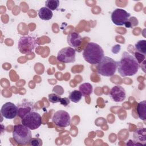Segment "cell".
<instances>
[{
	"label": "cell",
	"mask_w": 146,
	"mask_h": 146,
	"mask_svg": "<svg viewBox=\"0 0 146 146\" xmlns=\"http://www.w3.org/2000/svg\"><path fill=\"white\" fill-rule=\"evenodd\" d=\"M60 99V96L56 94L52 93L48 95V101L52 103H56L59 102Z\"/></svg>",
	"instance_id": "44dd1931"
},
{
	"label": "cell",
	"mask_w": 146,
	"mask_h": 146,
	"mask_svg": "<svg viewBox=\"0 0 146 146\" xmlns=\"http://www.w3.org/2000/svg\"><path fill=\"white\" fill-rule=\"evenodd\" d=\"M131 14L123 9L117 8L111 13V18L112 22L117 26H123L129 20Z\"/></svg>",
	"instance_id": "52a82bcc"
},
{
	"label": "cell",
	"mask_w": 146,
	"mask_h": 146,
	"mask_svg": "<svg viewBox=\"0 0 146 146\" xmlns=\"http://www.w3.org/2000/svg\"><path fill=\"white\" fill-rule=\"evenodd\" d=\"M98 72L103 76H111L117 70V62L108 56H104L98 64Z\"/></svg>",
	"instance_id": "277c9868"
},
{
	"label": "cell",
	"mask_w": 146,
	"mask_h": 146,
	"mask_svg": "<svg viewBox=\"0 0 146 146\" xmlns=\"http://www.w3.org/2000/svg\"><path fill=\"white\" fill-rule=\"evenodd\" d=\"M133 140L135 142L140 143L143 145L146 144V129L145 128H139L135 131L133 134Z\"/></svg>",
	"instance_id": "5bb4252c"
},
{
	"label": "cell",
	"mask_w": 146,
	"mask_h": 146,
	"mask_svg": "<svg viewBox=\"0 0 146 146\" xmlns=\"http://www.w3.org/2000/svg\"><path fill=\"white\" fill-rule=\"evenodd\" d=\"M139 68L140 64L135 56L127 51L123 52L120 60L117 62L118 72L123 77L135 75Z\"/></svg>",
	"instance_id": "6da1fadb"
},
{
	"label": "cell",
	"mask_w": 146,
	"mask_h": 146,
	"mask_svg": "<svg viewBox=\"0 0 146 146\" xmlns=\"http://www.w3.org/2000/svg\"><path fill=\"white\" fill-rule=\"evenodd\" d=\"M76 51L71 47H66L62 48L57 54V60L64 63H74L75 61Z\"/></svg>",
	"instance_id": "9c48e42d"
},
{
	"label": "cell",
	"mask_w": 146,
	"mask_h": 146,
	"mask_svg": "<svg viewBox=\"0 0 146 146\" xmlns=\"http://www.w3.org/2000/svg\"><path fill=\"white\" fill-rule=\"evenodd\" d=\"M67 42L71 47L78 48L82 43V38L79 33L73 31L67 35Z\"/></svg>",
	"instance_id": "4fadbf2b"
},
{
	"label": "cell",
	"mask_w": 146,
	"mask_h": 146,
	"mask_svg": "<svg viewBox=\"0 0 146 146\" xmlns=\"http://www.w3.org/2000/svg\"><path fill=\"white\" fill-rule=\"evenodd\" d=\"M21 123L30 129L34 130L41 125L42 117L38 112L31 111L21 119Z\"/></svg>",
	"instance_id": "5b68a950"
},
{
	"label": "cell",
	"mask_w": 146,
	"mask_h": 146,
	"mask_svg": "<svg viewBox=\"0 0 146 146\" xmlns=\"http://www.w3.org/2000/svg\"><path fill=\"white\" fill-rule=\"evenodd\" d=\"M13 137L16 143L19 145L28 144L31 137V129L22 124L14 126Z\"/></svg>",
	"instance_id": "3957f363"
},
{
	"label": "cell",
	"mask_w": 146,
	"mask_h": 146,
	"mask_svg": "<svg viewBox=\"0 0 146 146\" xmlns=\"http://www.w3.org/2000/svg\"><path fill=\"white\" fill-rule=\"evenodd\" d=\"M52 121L56 126L64 128L70 125L71 117L69 113L66 111L59 110L53 115Z\"/></svg>",
	"instance_id": "ba28073f"
},
{
	"label": "cell",
	"mask_w": 146,
	"mask_h": 146,
	"mask_svg": "<svg viewBox=\"0 0 146 146\" xmlns=\"http://www.w3.org/2000/svg\"><path fill=\"white\" fill-rule=\"evenodd\" d=\"M59 1L58 0H47L45 2V7L51 11L55 10L59 6Z\"/></svg>",
	"instance_id": "ffe728a7"
},
{
	"label": "cell",
	"mask_w": 146,
	"mask_h": 146,
	"mask_svg": "<svg viewBox=\"0 0 146 146\" xmlns=\"http://www.w3.org/2000/svg\"><path fill=\"white\" fill-rule=\"evenodd\" d=\"M137 112L139 119L145 121L146 119V101L139 102L137 106Z\"/></svg>",
	"instance_id": "9a60e30c"
},
{
	"label": "cell",
	"mask_w": 146,
	"mask_h": 146,
	"mask_svg": "<svg viewBox=\"0 0 146 146\" xmlns=\"http://www.w3.org/2000/svg\"><path fill=\"white\" fill-rule=\"evenodd\" d=\"M110 95L111 99L115 102H121L126 98L125 89L120 85L113 86L110 91Z\"/></svg>",
	"instance_id": "8fae6325"
},
{
	"label": "cell",
	"mask_w": 146,
	"mask_h": 146,
	"mask_svg": "<svg viewBox=\"0 0 146 146\" xmlns=\"http://www.w3.org/2000/svg\"><path fill=\"white\" fill-rule=\"evenodd\" d=\"M18 107L11 102L5 103L1 107L2 116L7 119H13L18 115Z\"/></svg>",
	"instance_id": "30bf717a"
},
{
	"label": "cell",
	"mask_w": 146,
	"mask_h": 146,
	"mask_svg": "<svg viewBox=\"0 0 146 146\" xmlns=\"http://www.w3.org/2000/svg\"><path fill=\"white\" fill-rule=\"evenodd\" d=\"M79 90L82 94V96L86 97L91 95L93 91V87L91 84L89 83H84L80 85Z\"/></svg>",
	"instance_id": "e0dca14e"
},
{
	"label": "cell",
	"mask_w": 146,
	"mask_h": 146,
	"mask_svg": "<svg viewBox=\"0 0 146 146\" xmlns=\"http://www.w3.org/2000/svg\"><path fill=\"white\" fill-rule=\"evenodd\" d=\"M136 51L143 55L146 54V40H140L135 44Z\"/></svg>",
	"instance_id": "ac0fdd59"
},
{
	"label": "cell",
	"mask_w": 146,
	"mask_h": 146,
	"mask_svg": "<svg viewBox=\"0 0 146 146\" xmlns=\"http://www.w3.org/2000/svg\"><path fill=\"white\" fill-rule=\"evenodd\" d=\"M52 11L46 7H41L38 11V16L42 20L48 21L52 18Z\"/></svg>",
	"instance_id": "2e32d148"
},
{
	"label": "cell",
	"mask_w": 146,
	"mask_h": 146,
	"mask_svg": "<svg viewBox=\"0 0 146 146\" xmlns=\"http://www.w3.org/2000/svg\"><path fill=\"white\" fill-rule=\"evenodd\" d=\"M82 98V94L80 91H78L76 90L72 91L70 93L68 96V98L70 101L74 103H78Z\"/></svg>",
	"instance_id": "d6986e66"
},
{
	"label": "cell",
	"mask_w": 146,
	"mask_h": 146,
	"mask_svg": "<svg viewBox=\"0 0 146 146\" xmlns=\"http://www.w3.org/2000/svg\"><path fill=\"white\" fill-rule=\"evenodd\" d=\"M37 45L38 43L35 38L29 35L22 36L18 42V50L23 54H27L31 52Z\"/></svg>",
	"instance_id": "8992f818"
},
{
	"label": "cell",
	"mask_w": 146,
	"mask_h": 146,
	"mask_svg": "<svg viewBox=\"0 0 146 146\" xmlns=\"http://www.w3.org/2000/svg\"><path fill=\"white\" fill-rule=\"evenodd\" d=\"M83 56L87 62L92 64H98L104 56V51L98 44L89 42L83 50Z\"/></svg>",
	"instance_id": "7a4b0ae2"
},
{
	"label": "cell",
	"mask_w": 146,
	"mask_h": 146,
	"mask_svg": "<svg viewBox=\"0 0 146 146\" xmlns=\"http://www.w3.org/2000/svg\"><path fill=\"white\" fill-rule=\"evenodd\" d=\"M30 145L32 146H41L43 144L42 140L38 137L31 138L29 143Z\"/></svg>",
	"instance_id": "7402d4cb"
},
{
	"label": "cell",
	"mask_w": 146,
	"mask_h": 146,
	"mask_svg": "<svg viewBox=\"0 0 146 146\" xmlns=\"http://www.w3.org/2000/svg\"><path fill=\"white\" fill-rule=\"evenodd\" d=\"M59 103L63 106L67 107L70 103V100L67 98H61Z\"/></svg>",
	"instance_id": "603a6c76"
},
{
	"label": "cell",
	"mask_w": 146,
	"mask_h": 146,
	"mask_svg": "<svg viewBox=\"0 0 146 146\" xmlns=\"http://www.w3.org/2000/svg\"><path fill=\"white\" fill-rule=\"evenodd\" d=\"M18 116L21 119L27 113L34 110L33 103L29 101L23 100L21 103L18 104Z\"/></svg>",
	"instance_id": "7c38bea8"
}]
</instances>
